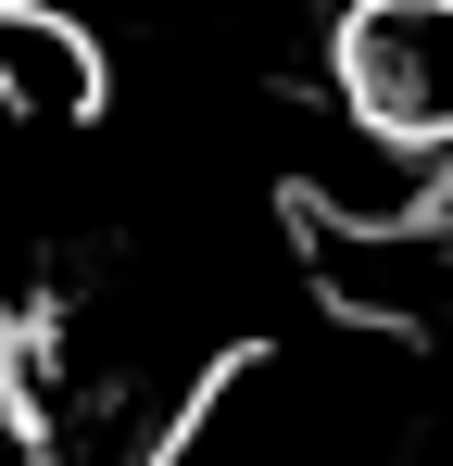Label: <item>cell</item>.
Returning a JSON list of instances; mask_svg holds the SVG:
<instances>
[{
  "label": "cell",
  "mask_w": 453,
  "mask_h": 466,
  "mask_svg": "<svg viewBox=\"0 0 453 466\" xmlns=\"http://www.w3.org/2000/svg\"><path fill=\"white\" fill-rule=\"evenodd\" d=\"M327 101L416 164H453V0H340Z\"/></svg>",
  "instance_id": "2"
},
{
  "label": "cell",
  "mask_w": 453,
  "mask_h": 466,
  "mask_svg": "<svg viewBox=\"0 0 453 466\" xmlns=\"http://www.w3.org/2000/svg\"><path fill=\"white\" fill-rule=\"evenodd\" d=\"M114 101V64L76 0H0V114L13 127H88Z\"/></svg>",
  "instance_id": "3"
},
{
  "label": "cell",
  "mask_w": 453,
  "mask_h": 466,
  "mask_svg": "<svg viewBox=\"0 0 453 466\" xmlns=\"http://www.w3.org/2000/svg\"><path fill=\"white\" fill-rule=\"evenodd\" d=\"M403 340H252L215 353L151 466H403Z\"/></svg>",
  "instance_id": "1"
}]
</instances>
